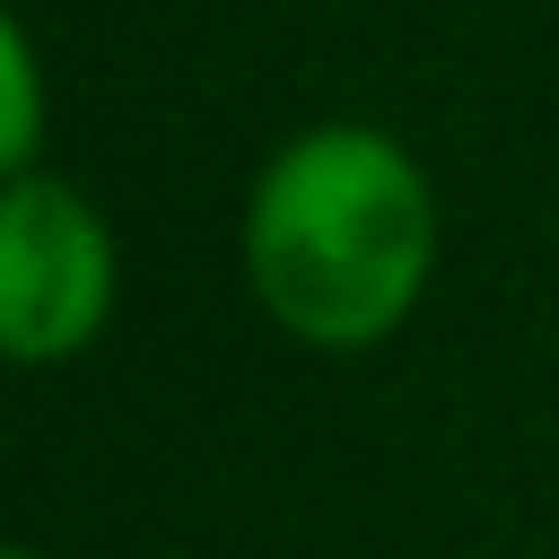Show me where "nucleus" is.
I'll return each mask as SVG.
<instances>
[{
	"label": "nucleus",
	"instance_id": "obj_1",
	"mask_svg": "<svg viewBox=\"0 0 559 559\" xmlns=\"http://www.w3.org/2000/svg\"><path fill=\"white\" fill-rule=\"evenodd\" d=\"M437 262V192L419 157L376 122L297 131L245 201V280L262 314L306 349L384 341Z\"/></svg>",
	"mask_w": 559,
	"mask_h": 559
},
{
	"label": "nucleus",
	"instance_id": "obj_2",
	"mask_svg": "<svg viewBox=\"0 0 559 559\" xmlns=\"http://www.w3.org/2000/svg\"><path fill=\"white\" fill-rule=\"evenodd\" d=\"M114 314V227L61 175L0 183V358L61 367Z\"/></svg>",
	"mask_w": 559,
	"mask_h": 559
},
{
	"label": "nucleus",
	"instance_id": "obj_3",
	"mask_svg": "<svg viewBox=\"0 0 559 559\" xmlns=\"http://www.w3.org/2000/svg\"><path fill=\"white\" fill-rule=\"evenodd\" d=\"M35 140H44V70H35L26 26L0 9V183H17V175H26Z\"/></svg>",
	"mask_w": 559,
	"mask_h": 559
},
{
	"label": "nucleus",
	"instance_id": "obj_4",
	"mask_svg": "<svg viewBox=\"0 0 559 559\" xmlns=\"http://www.w3.org/2000/svg\"><path fill=\"white\" fill-rule=\"evenodd\" d=\"M0 559H44V550H26V542H0Z\"/></svg>",
	"mask_w": 559,
	"mask_h": 559
}]
</instances>
